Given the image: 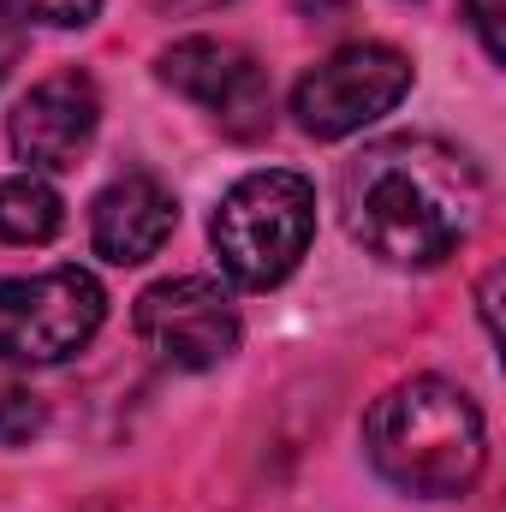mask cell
I'll return each mask as SVG.
<instances>
[{
    "instance_id": "cell-1",
    "label": "cell",
    "mask_w": 506,
    "mask_h": 512,
    "mask_svg": "<svg viewBox=\"0 0 506 512\" xmlns=\"http://www.w3.org/2000/svg\"><path fill=\"white\" fill-rule=\"evenodd\" d=\"M346 233L381 262L435 268L483 221V173L441 137H381L340 173Z\"/></svg>"
},
{
    "instance_id": "cell-2",
    "label": "cell",
    "mask_w": 506,
    "mask_h": 512,
    "mask_svg": "<svg viewBox=\"0 0 506 512\" xmlns=\"http://www.w3.org/2000/svg\"><path fill=\"white\" fill-rule=\"evenodd\" d=\"M364 453L381 483L417 501H453L483 477L489 429L465 387L441 376H411L387 387L364 417Z\"/></svg>"
},
{
    "instance_id": "cell-3",
    "label": "cell",
    "mask_w": 506,
    "mask_h": 512,
    "mask_svg": "<svg viewBox=\"0 0 506 512\" xmlns=\"http://www.w3.org/2000/svg\"><path fill=\"white\" fill-rule=\"evenodd\" d=\"M209 239H215L227 280H239L251 292L280 286L316 239V185L304 173H286V167L245 173L221 197Z\"/></svg>"
},
{
    "instance_id": "cell-4",
    "label": "cell",
    "mask_w": 506,
    "mask_h": 512,
    "mask_svg": "<svg viewBox=\"0 0 506 512\" xmlns=\"http://www.w3.org/2000/svg\"><path fill=\"white\" fill-rule=\"evenodd\" d=\"M108 316V292L90 268H48L0 280V358L48 370L78 358Z\"/></svg>"
},
{
    "instance_id": "cell-5",
    "label": "cell",
    "mask_w": 506,
    "mask_h": 512,
    "mask_svg": "<svg viewBox=\"0 0 506 512\" xmlns=\"http://www.w3.org/2000/svg\"><path fill=\"white\" fill-rule=\"evenodd\" d=\"M411 90V60L387 42H352L334 48L322 66H310L292 90V114L310 137H352L393 114Z\"/></svg>"
},
{
    "instance_id": "cell-6",
    "label": "cell",
    "mask_w": 506,
    "mask_h": 512,
    "mask_svg": "<svg viewBox=\"0 0 506 512\" xmlns=\"http://www.w3.org/2000/svg\"><path fill=\"white\" fill-rule=\"evenodd\" d=\"M131 328L167 370H215L239 352V310H233L227 286L209 274L155 280L137 298Z\"/></svg>"
},
{
    "instance_id": "cell-7",
    "label": "cell",
    "mask_w": 506,
    "mask_h": 512,
    "mask_svg": "<svg viewBox=\"0 0 506 512\" xmlns=\"http://www.w3.org/2000/svg\"><path fill=\"white\" fill-rule=\"evenodd\" d=\"M155 72L167 90L209 108L233 137H262L274 120V90H268L262 66L227 36H185L155 60Z\"/></svg>"
},
{
    "instance_id": "cell-8",
    "label": "cell",
    "mask_w": 506,
    "mask_h": 512,
    "mask_svg": "<svg viewBox=\"0 0 506 512\" xmlns=\"http://www.w3.org/2000/svg\"><path fill=\"white\" fill-rule=\"evenodd\" d=\"M102 126V102H96V84L78 78V72H60V78H42L6 120V137L18 149V161H30V173H60L72 167L90 137Z\"/></svg>"
},
{
    "instance_id": "cell-9",
    "label": "cell",
    "mask_w": 506,
    "mask_h": 512,
    "mask_svg": "<svg viewBox=\"0 0 506 512\" xmlns=\"http://www.w3.org/2000/svg\"><path fill=\"white\" fill-rule=\"evenodd\" d=\"M179 227V203L161 179L149 173H126L114 179L96 203H90V239H96V256H108L114 268H137L161 251Z\"/></svg>"
},
{
    "instance_id": "cell-10",
    "label": "cell",
    "mask_w": 506,
    "mask_h": 512,
    "mask_svg": "<svg viewBox=\"0 0 506 512\" xmlns=\"http://www.w3.org/2000/svg\"><path fill=\"white\" fill-rule=\"evenodd\" d=\"M66 221L60 191L42 173H12L0 179V239L6 245H48Z\"/></svg>"
},
{
    "instance_id": "cell-11",
    "label": "cell",
    "mask_w": 506,
    "mask_h": 512,
    "mask_svg": "<svg viewBox=\"0 0 506 512\" xmlns=\"http://www.w3.org/2000/svg\"><path fill=\"white\" fill-rule=\"evenodd\" d=\"M48 429V405L18 382H0V447H30Z\"/></svg>"
},
{
    "instance_id": "cell-12",
    "label": "cell",
    "mask_w": 506,
    "mask_h": 512,
    "mask_svg": "<svg viewBox=\"0 0 506 512\" xmlns=\"http://www.w3.org/2000/svg\"><path fill=\"white\" fill-rule=\"evenodd\" d=\"M12 18H30V24H48V30H84L102 0H6Z\"/></svg>"
},
{
    "instance_id": "cell-13",
    "label": "cell",
    "mask_w": 506,
    "mask_h": 512,
    "mask_svg": "<svg viewBox=\"0 0 506 512\" xmlns=\"http://www.w3.org/2000/svg\"><path fill=\"white\" fill-rule=\"evenodd\" d=\"M465 12H471V24H477V36H483V54L489 60H506V0H465Z\"/></svg>"
},
{
    "instance_id": "cell-14",
    "label": "cell",
    "mask_w": 506,
    "mask_h": 512,
    "mask_svg": "<svg viewBox=\"0 0 506 512\" xmlns=\"http://www.w3.org/2000/svg\"><path fill=\"white\" fill-rule=\"evenodd\" d=\"M18 54H24V24H18V18H12V6L0 0V84L12 78Z\"/></svg>"
},
{
    "instance_id": "cell-15",
    "label": "cell",
    "mask_w": 506,
    "mask_h": 512,
    "mask_svg": "<svg viewBox=\"0 0 506 512\" xmlns=\"http://www.w3.org/2000/svg\"><path fill=\"white\" fill-rule=\"evenodd\" d=\"M155 12H167V18H197V12H215V6H227V0H149Z\"/></svg>"
}]
</instances>
